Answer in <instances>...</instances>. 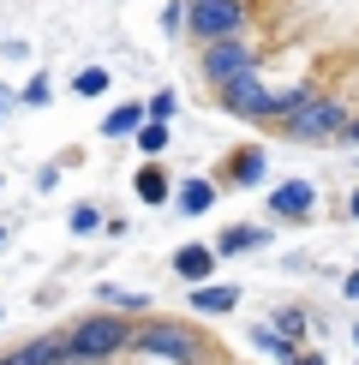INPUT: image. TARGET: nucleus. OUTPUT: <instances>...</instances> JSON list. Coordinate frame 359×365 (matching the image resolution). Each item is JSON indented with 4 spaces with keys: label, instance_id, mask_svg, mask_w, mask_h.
<instances>
[{
    "label": "nucleus",
    "instance_id": "1",
    "mask_svg": "<svg viewBox=\"0 0 359 365\" xmlns=\"http://www.w3.org/2000/svg\"><path fill=\"white\" fill-rule=\"evenodd\" d=\"M126 347H132L126 317H120V312H90L84 324L60 341V365H102V359L126 354Z\"/></svg>",
    "mask_w": 359,
    "mask_h": 365
},
{
    "label": "nucleus",
    "instance_id": "2",
    "mask_svg": "<svg viewBox=\"0 0 359 365\" xmlns=\"http://www.w3.org/2000/svg\"><path fill=\"white\" fill-rule=\"evenodd\" d=\"M341 126H348V102L323 96V90H311L293 114H281V132L293 144H329V138H341Z\"/></svg>",
    "mask_w": 359,
    "mask_h": 365
},
{
    "label": "nucleus",
    "instance_id": "3",
    "mask_svg": "<svg viewBox=\"0 0 359 365\" xmlns=\"http://www.w3.org/2000/svg\"><path fill=\"white\" fill-rule=\"evenodd\" d=\"M251 24V6L246 0H186V30L204 42H222V36H246Z\"/></svg>",
    "mask_w": 359,
    "mask_h": 365
},
{
    "label": "nucleus",
    "instance_id": "4",
    "mask_svg": "<svg viewBox=\"0 0 359 365\" xmlns=\"http://www.w3.org/2000/svg\"><path fill=\"white\" fill-rule=\"evenodd\" d=\"M132 354L144 359H174V365H198L204 359V341L192 324H144L138 336H132Z\"/></svg>",
    "mask_w": 359,
    "mask_h": 365
},
{
    "label": "nucleus",
    "instance_id": "5",
    "mask_svg": "<svg viewBox=\"0 0 359 365\" xmlns=\"http://www.w3.org/2000/svg\"><path fill=\"white\" fill-rule=\"evenodd\" d=\"M246 66H258V48H251L246 36H222V42H204V48H198V72H204L209 90L228 84L234 72H246Z\"/></svg>",
    "mask_w": 359,
    "mask_h": 365
},
{
    "label": "nucleus",
    "instance_id": "6",
    "mask_svg": "<svg viewBox=\"0 0 359 365\" xmlns=\"http://www.w3.org/2000/svg\"><path fill=\"white\" fill-rule=\"evenodd\" d=\"M216 102H222L228 114H239V120H269V90H264V72H258V66L234 72L228 84H216Z\"/></svg>",
    "mask_w": 359,
    "mask_h": 365
},
{
    "label": "nucleus",
    "instance_id": "7",
    "mask_svg": "<svg viewBox=\"0 0 359 365\" xmlns=\"http://www.w3.org/2000/svg\"><path fill=\"white\" fill-rule=\"evenodd\" d=\"M311 204H318V186H311V180H281V186L269 192V216H281V222L311 216Z\"/></svg>",
    "mask_w": 359,
    "mask_h": 365
},
{
    "label": "nucleus",
    "instance_id": "8",
    "mask_svg": "<svg viewBox=\"0 0 359 365\" xmlns=\"http://www.w3.org/2000/svg\"><path fill=\"white\" fill-rule=\"evenodd\" d=\"M216 264H222V252H216V246H180V252H174V269H180L192 287L216 276Z\"/></svg>",
    "mask_w": 359,
    "mask_h": 365
},
{
    "label": "nucleus",
    "instance_id": "9",
    "mask_svg": "<svg viewBox=\"0 0 359 365\" xmlns=\"http://www.w3.org/2000/svg\"><path fill=\"white\" fill-rule=\"evenodd\" d=\"M234 306H239V287L234 282H198V287H192V312L222 317V312H234Z\"/></svg>",
    "mask_w": 359,
    "mask_h": 365
},
{
    "label": "nucleus",
    "instance_id": "10",
    "mask_svg": "<svg viewBox=\"0 0 359 365\" xmlns=\"http://www.w3.org/2000/svg\"><path fill=\"white\" fill-rule=\"evenodd\" d=\"M132 192H138V204H168L174 186H168V174H162V156H150L138 174H132Z\"/></svg>",
    "mask_w": 359,
    "mask_h": 365
},
{
    "label": "nucleus",
    "instance_id": "11",
    "mask_svg": "<svg viewBox=\"0 0 359 365\" xmlns=\"http://www.w3.org/2000/svg\"><path fill=\"white\" fill-rule=\"evenodd\" d=\"M209 204H216V180H186V186H174V210H180V216H204V210Z\"/></svg>",
    "mask_w": 359,
    "mask_h": 365
},
{
    "label": "nucleus",
    "instance_id": "12",
    "mask_svg": "<svg viewBox=\"0 0 359 365\" xmlns=\"http://www.w3.org/2000/svg\"><path fill=\"white\" fill-rule=\"evenodd\" d=\"M60 341L66 336H36V341H24L19 354H0V365H60Z\"/></svg>",
    "mask_w": 359,
    "mask_h": 365
},
{
    "label": "nucleus",
    "instance_id": "13",
    "mask_svg": "<svg viewBox=\"0 0 359 365\" xmlns=\"http://www.w3.org/2000/svg\"><path fill=\"white\" fill-rule=\"evenodd\" d=\"M144 120H150V114H144V102H120V108L102 120V138H132Z\"/></svg>",
    "mask_w": 359,
    "mask_h": 365
},
{
    "label": "nucleus",
    "instance_id": "14",
    "mask_svg": "<svg viewBox=\"0 0 359 365\" xmlns=\"http://www.w3.org/2000/svg\"><path fill=\"white\" fill-rule=\"evenodd\" d=\"M251 246H264V227H228V234L216 240V252H222V257H234V252H251Z\"/></svg>",
    "mask_w": 359,
    "mask_h": 365
},
{
    "label": "nucleus",
    "instance_id": "15",
    "mask_svg": "<svg viewBox=\"0 0 359 365\" xmlns=\"http://www.w3.org/2000/svg\"><path fill=\"white\" fill-rule=\"evenodd\" d=\"M132 138H138V150H144V156H162V150H168V120H144V126L132 132Z\"/></svg>",
    "mask_w": 359,
    "mask_h": 365
},
{
    "label": "nucleus",
    "instance_id": "16",
    "mask_svg": "<svg viewBox=\"0 0 359 365\" xmlns=\"http://www.w3.org/2000/svg\"><path fill=\"white\" fill-rule=\"evenodd\" d=\"M264 180V150H239L234 156V186H258Z\"/></svg>",
    "mask_w": 359,
    "mask_h": 365
},
{
    "label": "nucleus",
    "instance_id": "17",
    "mask_svg": "<svg viewBox=\"0 0 359 365\" xmlns=\"http://www.w3.org/2000/svg\"><path fill=\"white\" fill-rule=\"evenodd\" d=\"M108 78H114L108 66H84L78 78H72V90H78V96H102V90H108Z\"/></svg>",
    "mask_w": 359,
    "mask_h": 365
},
{
    "label": "nucleus",
    "instance_id": "18",
    "mask_svg": "<svg viewBox=\"0 0 359 365\" xmlns=\"http://www.w3.org/2000/svg\"><path fill=\"white\" fill-rule=\"evenodd\" d=\"M174 108H180V96H174V90H156V96L144 102V114H150V120H174Z\"/></svg>",
    "mask_w": 359,
    "mask_h": 365
},
{
    "label": "nucleus",
    "instance_id": "19",
    "mask_svg": "<svg viewBox=\"0 0 359 365\" xmlns=\"http://www.w3.org/2000/svg\"><path fill=\"white\" fill-rule=\"evenodd\" d=\"M96 227H102V210H96V204H78V210H72V234H96Z\"/></svg>",
    "mask_w": 359,
    "mask_h": 365
},
{
    "label": "nucleus",
    "instance_id": "20",
    "mask_svg": "<svg viewBox=\"0 0 359 365\" xmlns=\"http://www.w3.org/2000/svg\"><path fill=\"white\" fill-rule=\"evenodd\" d=\"M276 336H306V317H299V312H276Z\"/></svg>",
    "mask_w": 359,
    "mask_h": 365
},
{
    "label": "nucleus",
    "instance_id": "21",
    "mask_svg": "<svg viewBox=\"0 0 359 365\" xmlns=\"http://www.w3.org/2000/svg\"><path fill=\"white\" fill-rule=\"evenodd\" d=\"M24 102H36V108H42V102H48V78H42V72H36V78L24 84Z\"/></svg>",
    "mask_w": 359,
    "mask_h": 365
},
{
    "label": "nucleus",
    "instance_id": "22",
    "mask_svg": "<svg viewBox=\"0 0 359 365\" xmlns=\"http://www.w3.org/2000/svg\"><path fill=\"white\" fill-rule=\"evenodd\" d=\"M162 24H168V30H186V0H174V6L162 12Z\"/></svg>",
    "mask_w": 359,
    "mask_h": 365
},
{
    "label": "nucleus",
    "instance_id": "23",
    "mask_svg": "<svg viewBox=\"0 0 359 365\" xmlns=\"http://www.w3.org/2000/svg\"><path fill=\"white\" fill-rule=\"evenodd\" d=\"M341 144H353V150H359V114H348V126H341Z\"/></svg>",
    "mask_w": 359,
    "mask_h": 365
},
{
    "label": "nucleus",
    "instance_id": "24",
    "mask_svg": "<svg viewBox=\"0 0 359 365\" xmlns=\"http://www.w3.org/2000/svg\"><path fill=\"white\" fill-rule=\"evenodd\" d=\"M341 287H348V299H359V269H348V282H341Z\"/></svg>",
    "mask_w": 359,
    "mask_h": 365
},
{
    "label": "nucleus",
    "instance_id": "25",
    "mask_svg": "<svg viewBox=\"0 0 359 365\" xmlns=\"http://www.w3.org/2000/svg\"><path fill=\"white\" fill-rule=\"evenodd\" d=\"M293 359H299V365H323V354H293Z\"/></svg>",
    "mask_w": 359,
    "mask_h": 365
},
{
    "label": "nucleus",
    "instance_id": "26",
    "mask_svg": "<svg viewBox=\"0 0 359 365\" xmlns=\"http://www.w3.org/2000/svg\"><path fill=\"white\" fill-rule=\"evenodd\" d=\"M348 216H353V222H359V192H353V197H348Z\"/></svg>",
    "mask_w": 359,
    "mask_h": 365
}]
</instances>
